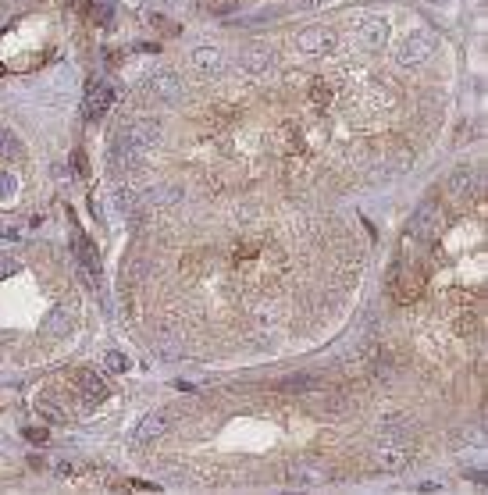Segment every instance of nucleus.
Listing matches in <instances>:
<instances>
[{"instance_id": "29", "label": "nucleus", "mask_w": 488, "mask_h": 495, "mask_svg": "<svg viewBox=\"0 0 488 495\" xmlns=\"http://www.w3.org/2000/svg\"><path fill=\"white\" fill-rule=\"evenodd\" d=\"M0 72H4V68H0Z\"/></svg>"}, {"instance_id": "12", "label": "nucleus", "mask_w": 488, "mask_h": 495, "mask_svg": "<svg viewBox=\"0 0 488 495\" xmlns=\"http://www.w3.org/2000/svg\"><path fill=\"white\" fill-rule=\"evenodd\" d=\"M296 47L303 50V54H324L328 47H331V33L328 29H303V33L296 36Z\"/></svg>"}, {"instance_id": "8", "label": "nucleus", "mask_w": 488, "mask_h": 495, "mask_svg": "<svg viewBox=\"0 0 488 495\" xmlns=\"http://www.w3.org/2000/svg\"><path fill=\"white\" fill-rule=\"evenodd\" d=\"M146 89H150V97H157V100H178L182 97V79L175 75V72H168V68H161V72H154L146 79Z\"/></svg>"}, {"instance_id": "25", "label": "nucleus", "mask_w": 488, "mask_h": 495, "mask_svg": "<svg viewBox=\"0 0 488 495\" xmlns=\"http://www.w3.org/2000/svg\"><path fill=\"white\" fill-rule=\"evenodd\" d=\"M107 367H111V370H125V367H129V360L121 356V353H107Z\"/></svg>"}, {"instance_id": "9", "label": "nucleus", "mask_w": 488, "mask_h": 495, "mask_svg": "<svg viewBox=\"0 0 488 495\" xmlns=\"http://www.w3.org/2000/svg\"><path fill=\"white\" fill-rule=\"evenodd\" d=\"M168 414L164 410H150L139 424H136V431H132V435H136V442L139 446H146V442H154V439H161L164 435V431H168Z\"/></svg>"}, {"instance_id": "16", "label": "nucleus", "mask_w": 488, "mask_h": 495, "mask_svg": "<svg viewBox=\"0 0 488 495\" xmlns=\"http://www.w3.org/2000/svg\"><path fill=\"white\" fill-rule=\"evenodd\" d=\"M72 331V311L68 306H54L50 317H47V335L61 338V335H68Z\"/></svg>"}, {"instance_id": "17", "label": "nucleus", "mask_w": 488, "mask_h": 495, "mask_svg": "<svg viewBox=\"0 0 488 495\" xmlns=\"http://www.w3.org/2000/svg\"><path fill=\"white\" fill-rule=\"evenodd\" d=\"M242 68H246V72H264L267 65H271V50H264V47H246V50H242Z\"/></svg>"}, {"instance_id": "1", "label": "nucleus", "mask_w": 488, "mask_h": 495, "mask_svg": "<svg viewBox=\"0 0 488 495\" xmlns=\"http://www.w3.org/2000/svg\"><path fill=\"white\" fill-rule=\"evenodd\" d=\"M161 139H164L161 121H154V118L129 121V125H121V129H118V136H114L111 161H114V164H136V161L143 157V153H150Z\"/></svg>"}, {"instance_id": "11", "label": "nucleus", "mask_w": 488, "mask_h": 495, "mask_svg": "<svg viewBox=\"0 0 488 495\" xmlns=\"http://www.w3.org/2000/svg\"><path fill=\"white\" fill-rule=\"evenodd\" d=\"M75 388L82 392L86 403H100V399H107V382L97 375V370H79V375H75Z\"/></svg>"}, {"instance_id": "19", "label": "nucleus", "mask_w": 488, "mask_h": 495, "mask_svg": "<svg viewBox=\"0 0 488 495\" xmlns=\"http://www.w3.org/2000/svg\"><path fill=\"white\" fill-rule=\"evenodd\" d=\"M193 65L200 72H218L221 68V54L214 47H200V50H193Z\"/></svg>"}, {"instance_id": "6", "label": "nucleus", "mask_w": 488, "mask_h": 495, "mask_svg": "<svg viewBox=\"0 0 488 495\" xmlns=\"http://www.w3.org/2000/svg\"><path fill=\"white\" fill-rule=\"evenodd\" d=\"M414 427H417V421H414L410 414H388V417H381V424H378L381 442H385V446L403 442L407 435H414Z\"/></svg>"}, {"instance_id": "5", "label": "nucleus", "mask_w": 488, "mask_h": 495, "mask_svg": "<svg viewBox=\"0 0 488 495\" xmlns=\"http://www.w3.org/2000/svg\"><path fill=\"white\" fill-rule=\"evenodd\" d=\"M114 104V86L111 82H89L86 86V97H82V118L86 121H100Z\"/></svg>"}, {"instance_id": "14", "label": "nucleus", "mask_w": 488, "mask_h": 495, "mask_svg": "<svg viewBox=\"0 0 488 495\" xmlns=\"http://www.w3.org/2000/svg\"><path fill=\"white\" fill-rule=\"evenodd\" d=\"M36 410H40L47 421H57V424H65V421L72 417V414L65 410V403H61V399H57L54 392H43V395L36 399Z\"/></svg>"}, {"instance_id": "3", "label": "nucleus", "mask_w": 488, "mask_h": 495, "mask_svg": "<svg viewBox=\"0 0 488 495\" xmlns=\"http://www.w3.org/2000/svg\"><path fill=\"white\" fill-rule=\"evenodd\" d=\"M424 292V274L414 267V264H395L392 267V296L395 303H417Z\"/></svg>"}, {"instance_id": "15", "label": "nucleus", "mask_w": 488, "mask_h": 495, "mask_svg": "<svg viewBox=\"0 0 488 495\" xmlns=\"http://www.w3.org/2000/svg\"><path fill=\"white\" fill-rule=\"evenodd\" d=\"M360 36H363V43H368V47H381L385 36H388L385 18H363L360 22Z\"/></svg>"}, {"instance_id": "21", "label": "nucleus", "mask_w": 488, "mask_h": 495, "mask_svg": "<svg viewBox=\"0 0 488 495\" xmlns=\"http://www.w3.org/2000/svg\"><path fill=\"white\" fill-rule=\"evenodd\" d=\"M310 104H314V107L331 104V86H328L324 79H314V82H310Z\"/></svg>"}, {"instance_id": "20", "label": "nucleus", "mask_w": 488, "mask_h": 495, "mask_svg": "<svg viewBox=\"0 0 488 495\" xmlns=\"http://www.w3.org/2000/svg\"><path fill=\"white\" fill-rule=\"evenodd\" d=\"M22 139L11 132V129H4V125H0V157H4V161H15V157H22Z\"/></svg>"}, {"instance_id": "7", "label": "nucleus", "mask_w": 488, "mask_h": 495, "mask_svg": "<svg viewBox=\"0 0 488 495\" xmlns=\"http://www.w3.org/2000/svg\"><path fill=\"white\" fill-rule=\"evenodd\" d=\"M72 246H75V257H79L82 271H86V274L97 282V278H100V260H97V250H93V242L86 239V232H82L75 221H72Z\"/></svg>"}, {"instance_id": "4", "label": "nucleus", "mask_w": 488, "mask_h": 495, "mask_svg": "<svg viewBox=\"0 0 488 495\" xmlns=\"http://www.w3.org/2000/svg\"><path fill=\"white\" fill-rule=\"evenodd\" d=\"M407 232H410L414 239H424V242H432V239L442 232V207H439L435 200L420 203V207L414 210V218H410Z\"/></svg>"}, {"instance_id": "13", "label": "nucleus", "mask_w": 488, "mask_h": 495, "mask_svg": "<svg viewBox=\"0 0 488 495\" xmlns=\"http://www.w3.org/2000/svg\"><path fill=\"white\" fill-rule=\"evenodd\" d=\"M317 388H324V382H317L310 375H289V378L278 382V392H292V395H307V392H317Z\"/></svg>"}, {"instance_id": "2", "label": "nucleus", "mask_w": 488, "mask_h": 495, "mask_svg": "<svg viewBox=\"0 0 488 495\" xmlns=\"http://www.w3.org/2000/svg\"><path fill=\"white\" fill-rule=\"evenodd\" d=\"M435 47H439V40H435V33L432 29H410V33L403 36V43L395 47V61L400 65H407V68H414V65H424L432 54H435Z\"/></svg>"}, {"instance_id": "22", "label": "nucleus", "mask_w": 488, "mask_h": 495, "mask_svg": "<svg viewBox=\"0 0 488 495\" xmlns=\"http://www.w3.org/2000/svg\"><path fill=\"white\" fill-rule=\"evenodd\" d=\"M478 328V317L474 314H460V317H456V331H460V335H471Z\"/></svg>"}, {"instance_id": "23", "label": "nucleus", "mask_w": 488, "mask_h": 495, "mask_svg": "<svg viewBox=\"0 0 488 495\" xmlns=\"http://www.w3.org/2000/svg\"><path fill=\"white\" fill-rule=\"evenodd\" d=\"M25 439L33 442V446H43L50 435H47V427H25Z\"/></svg>"}, {"instance_id": "27", "label": "nucleus", "mask_w": 488, "mask_h": 495, "mask_svg": "<svg viewBox=\"0 0 488 495\" xmlns=\"http://www.w3.org/2000/svg\"><path fill=\"white\" fill-rule=\"evenodd\" d=\"M321 4H328V0H299L303 11H314V8H321Z\"/></svg>"}, {"instance_id": "24", "label": "nucleus", "mask_w": 488, "mask_h": 495, "mask_svg": "<svg viewBox=\"0 0 488 495\" xmlns=\"http://www.w3.org/2000/svg\"><path fill=\"white\" fill-rule=\"evenodd\" d=\"M125 488H136V492H161L157 485H150V481H143V478H129Z\"/></svg>"}, {"instance_id": "28", "label": "nucleus", "mask_w": 488, "mask_h": 495, "mask_svg": "<svg viewBox=\"0 0 488 495\" xmlns=\"http://www.w3.org/2000/svg\"><path fill=\"white\" fill-rule=\"evenodd\" d=\"M75 168H79V175H86V157H82V150L75 153Z\"/></svg>"}, {"instance_id": "18", "label": "nucleus", "mask_w": 488, "mask_h": 495, "mask_svg": "<svg viewBox=\"0 0 488 495\" xmlns=\"http://www.w3.org/2000/svg\"><path fill=\"white\" fill-rule=\"evenodd\" d=\"M474 185H478V175L471 168H460V171H452V178H449V193L452 196H467Z\"/></svg>"}, {"instance_id": "10", "label": "nucleus", "mask_w": 488, "mask_h": 495, "mask_svg": "<svg viewBox=\"0 0 488 495\" xmlns=\"http://www.w3.org/2000/svg\"><path fill=\"white\" fill-rule=\"evenodd\" d=\"M410 463H414V456L407 449H400V446H385V449L375 453V467L385 471V474H400V471L410 467Z\"/></svg>"}, {"instance_id": "26", "label": "nucleus", "mask_w": 488, "mask_h": 495, "mask_svg": "<svg viewBox=\"0 0 488 495\" xmlns=\"http://www.w3.org/2000/svg\"><path fill=\"white\" fill-rule=\"evenodd\" d=\"M417 492H428V495H432V492H442V485H439V481H420Z\"/></svg>"}]
</instances>
